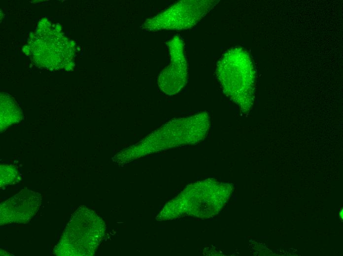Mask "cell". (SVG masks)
Returning a JSON list of instances; mask_svg holds the SVG:
<instances>
[{
  "instance_id": "6da1fadb",
  "label": "cell",
  "mask_w": 343,
  "mask_h": 256,
  "mask_svg": "<svg viewBox=\"0 0 343 256\" xmlns=\"http://www.w3.org/2000/svg\"><path fill=\"white\" fill-rule=\"evenodd\" d=\"M215 72L224 94L248 113L253 105L256 77L248 53L240 47L228 50L217 62Z\"/></svg>"
},
{
  "instance_id": "7a4b0ae2",
  "label": "cell",
  "mask_w": 343,
  "mask_h": 256,
  "mask_svg": "<svg viewBox=\"0 0 343 256\" xmlns=\"http://www.w3.org/2000/svg\"><path fill=\"white\" fill-rule=\"evenodd\" d=\"M101 223L92 212L79 208L72 215L53 254L58 256L91 255L102 236Z\"/></svg>"
},
{
  "instance_id": "3957f363",
  "label": "cell",
  "mask_w": 343,
  "mask_h": 256,
  "mask_svg": "<svg viewBox=\"0 0 343 256\" xmlns=\"http://www.w3.org/2000/svg\"><path fill=\"white\" fill-rule=\"evenodd\" d=\"M209 128L210 117L204 111L171 120L148 135L146 142L156 150L196 144L206 137Z\"/></svg>"
},
{
  "instance_id": "277c9868",
  "label": "cell",
  "mask_w": 343,
  "mask_h": 256,
  "mask_svg": "<svg viewBox=\"0 0 343 256\" xmlns=\"http://www.w3.org/2000/svg\"><path fill=\"white\" fill-rule=\"evenodd\" d=\"M219 1V0H180L161 13L147 19L142 28L149 31L191 29Z\"/></svg>"
},
{
  "instance_id": "5b68a950",
  "label": "cell",
  "mask_w": 343,
  "mask_h": 256,
  "mask_svg": "<svg viewBox=\"0 0 343 256\" xmlns=\"http://www.w3.org/2000/svg\"><path fill=\"white\" fill-rule=\"evenodd\" d=\"M167 44L171 62L159 74L158 85L165 94L173 96L180 91L186 84L188 65L184 53V43L179 35L174 36Z\"/></svg>"
},
{
  "instance_id": "8992f818",
  "label": "cell",
  "mask_w": 343,
  "mask_h": 256,
  "mask_svg": "<svg viewBox=\"0 0 343 256\" xmlns=\"http://www.w3.org/2000/svg\"><path fill=\"white\" fill-rule=\"evenodd\" d=\"M42 203L39 192L23 189L1 203L0 224L28 223L36 214Z\"/></svg>"
},
{
  "instance_id": "52a82bcc",
  "label": "cell",
  "mask_w": 343,
  "mask_h": 256,
  "mask_svg": "<svg viewBox=\"0 0 343 256\" xmlns=\"http://www.w3.org/2000/svg\"><path fill=\"white\" fill-rule=\"evenodd\" d=\"M0 171V187L16 184L20 180L17 170L11 165H1Z\"/></svg>"
},
{
  "instance_id": "ba28073f",
  "label": "cell",
  "mask_w": 343,
  "mask_h": 256,
  "mask_svg": "<svg viewBox=\"0 0 343 256\" xmlns=\"http://www.w3.org/2000/svg\"><path fill=\"white\" fill-rule=\"evenodd\" d=\"M61 29H62L61 26L59 24H58L56 25V29H55L56 31H57L59 32H60V31H61Z\"/></svg>"
},
{
  "instance_id": "9c48e42d",
  "label": "cell",
  "mask_w": 343,
  "mask_h": 256,
  "mask_svg": "<svg viewBox=\"0 0 343 256\" xmlns=\"http://www.w3.org/2000/svg\"><path fill=\"white\" fill-rule=\"evenodd\" d=\"M339 215H340V219H342V220H343V208H342V209L340 210V213H339Z\"/></svg>"
}]
</instances>
